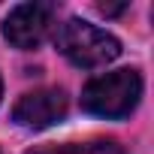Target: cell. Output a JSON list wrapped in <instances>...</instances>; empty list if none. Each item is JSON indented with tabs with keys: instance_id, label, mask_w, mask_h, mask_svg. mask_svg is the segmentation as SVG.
Masks as SVG:
<instances>
[{
	"instance_id": "obj_5",
	"label": "cell",
	"mask_w": 154,
	"mask_h": 154,
	"mask_svg": "<svg viewBox=\"0 0 154 154\" xmlns=\"http://www.w3.org/2000/svg\"><path fill=\"white\" fill-rule=\"evenodd\" d=\"M27 154H124V148L112 139H97V142H66V145H42Z\"/></svg>"
},
{
	"instance_id": "obj_1",
	"label": "cell",
	"mask_w": 154,
	"mask_h": 154,
	"mask_svg": "<svg viewBox=\"0 0 154 154\" xmlns=\"http://www.w3.org/2000/svg\"><path fill=\"white\" fill-rule=\"evenodd\" d=\"M54 45L72 66H82V69L106 66L121 54V42L112 33L82 18H69L66 24H60L54 33Z\"/></svg>"
},
{
	"instance_id": "obj_7",
	"label": "cell",
	"mask_w": 154,
	"mask_h": 154,
	"mask_svg": "<svg viewBox=\"0 0 154 154\" xmlns=\"http://www.w3.org/2000/svg\"><path fill=\"white\" fill-rule=\"evenodd\" d=\"M0 97H3V82H0Z\"/></svg>"
},
{
	"instance_id": "obj_6",
	"label": "cell",
	"mask_w": 154,
	"mask_h": 154,
	"mask_svg": "<svg viewBox=\"0 0 154 154\" xmlns=\"http://www.w3.org/2000/svg\"><path fill=\"white\" fill-rule=\"evenodd\" d=\"M97 9H100V12H103V15H121V12H124V9H127V3H121V6H109V3H100V6H97Z\"/></svg>"
},
{
	"instance_id": "obj_3",
	"label": "cell",
	"mask_w": 154,
	"mask_h": 154,
	"mask_svg": "<svg viewBox=\"0 0 154 154\" xmlns=\"http://www.w3.org/2000/svg\"><path fill=\"white\" fill-rule=\"evenodd\" d=\"M54 3H39V0H33V3H18L15 9H9L6 21H3V36L9 45L15 48H36L51 24H54Z\"/></svg>"
},
{
	"instance_id": "obj_4",
	"label": "cell",
	"mask_w": 154,
	"mask_h": 154,
	"mask_svg": "<svg viewBox=\"0 0 154 154\" xmlns=\"http://www.w3.org/2000/svg\"><path fill=\"white\" fill-rule=\"evenodd\" d=\"M66 106H69V100L60 88H39V91L24 94L15 103L12 121L18 127H27V130H42V127L57 124L66 115Z\"/></svg>"
},
{
	"instance_id": "obj_2",
	"label": "cell",
	"mask_w": 154,
	"mask_h": 154,
	"mask_svg": "<svg viewBox=\"0 0 154 154\" xmlns=\"http://www.w3.org/2000/svg\"><path fill=\"white\" fill-rule=\"evenodd\" d=\"M142 97V79L136 69H115L91 79L82 91V109L97 118H127Z\"/></svg>"
}]
</instances>
